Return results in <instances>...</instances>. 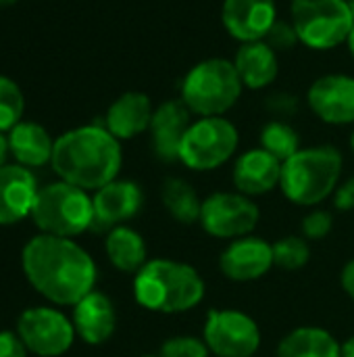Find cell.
<instances>
[{
  "mask_svg": "<svg viewBox=\"0 0 354 357\" xmlns=\"http://www.w3.org/2000/svg\"><path fill=\"white\" fill-rule=\"evenodd\" d=\"M27 282L54 305H75L96 291L98 270L92 255L73 238L38 234L21 253Z\"/></svg>",
  "mask_w": 354,
  "mask_h": 357,
  "instance_id": "cell-1",
  "label": "cell"
},
{
  "mask_svg": "<svg viewBox=\"0 0 354 357\" xmlns=\"http://www.w3.org/2000/svg\"><path fill=\"white\" fill-rule=\"evenodd\" d=\"M54 174L83 190H98L119 178L123 165L121 140L104 126H79L54 140Z\"/></svg>",
  "mask_w": 354,
  "mask_h": 357,
  "instance_id": "cell-2",
  "label": "cell"
},
{
  "mask_svg": "<svg viewBox=\"0 0 354 357\" xmlns=\"http://www.w3.org/2000/svg\"><path fill=\"white\" fill-rule=\"evenodd\" d=\"M207 295L202 274L177 259L154 257L134 276L136 303L152 314L175 316L196 310Z\"/></svg>",
  "mask_w": 354,
  "mask_h": 357,
  "instance_id": "cell-3",
  "label": "cell"
},
{
  "mask_svg": "<svg viewBox=\"0 0 354 357\" xmlns=\"http://www.w3.org/2000/svg\"><path fill=\"white\" fill-rule=\"evenodd\" d=\"M344 157L336 146H303L282 165L280 190L298 207H319L342 182Z\"/></svg>",
  "mask_w": 354,
  "mask_h": 357,
  "instance_id": "cell-4",
  "label": "cell"
},
{
  "mask_svg": "<svg viewBox=\"0 0 354 357\" xmlns=\"http://www.w3.org/2000/svg\"><path fill=\"white\" fill-rule=\"evenodd\" d=\"M242 90L234 61L213 56L196 63L184 75L179 100L196 117H221L240 100Z\"/></svg>",
  "mask_w": 354,
  "mask_h": 357,
  "instance_id": "cell-5",
  "label": "cell"
},
{
  "mask_svg": "<svg viewBox=\"0 0 354 357\" xmlns=\"http://www.w3.org/2000/svg\"><path fill=\"white\" fill-rule=\"evenodd\" d=\"M31 220L42 234L75 238L94 226V201L88 190L65 180L38 190Z\"/></svg>",
  "mask_w": 354,
  "mask_h": 357,
  "instance_id": "cell-6",
  "label": "cell"
},
{
  "mask_svg": "<svg viewBox=\"0 0 354 357\" xmlns=\"http://www.w3.org/2000/svg\"><path fill=\"white\" fill-rule=\"evenodd\" d=\"M290 21L311 50H332L346 44L354 25L348 0H292Z\"/></svg>",
  "mask_w": 354,
  "mask_h": 357,
  "instance_id": "cell-7",
  "label": "cell"
},
{
  "mask_svg": "<svg viewBox=\"0 0 354 357\" xmlns=\"http://www.w3.org/2000/svg\"><path fill=\"white\" fill-rule=\"evenodd\" d=\"M240 144L238 128L225 117H196L188 128L179 163L192 172H213L232 161Z\"/></svg>",
  "mask_w": 354,
  "mask_h": 357,
  "instance_id": "cell-8",
  "label": "cell"
},
{
  "mask_svg": "<svg viewBox=\"0 0 354 357\" xmlns=\"http://www.w3.org/2000/svg\"><path fill=\"white\" fill-rule=\"evenodd\" d=\"M202 339L215 357H255L263 335L252 316L240 310H209L202 326Z\"/></svg>",
  "mask_w": 354,
  "mask_h": 357,
  "instance_id": "cell-9",
  "label": "cell"
},
{
  "mask_svg": "<svg viewBox=\"0 0 354 357\" xmlns=\"http://www.w3.org/2000/svg\"><path fill=\"white\" fill-rule=\"evenodd\" d=\"M261 220V209L255 199L238 190H219L202 199L200 226L219 241H236L255 232Z\"/></svg>",
  "mask_w": 354,
  "mask_h": 357,
  "instance_id": "cell-10",
  "label": "cell"
},
{
  "mask_svg": "<svg viewBox=\"0 0 354 357\" xmlns=\"http://www.w3.org/2000/svg\"><path fill=\"white\" fill-rule=\"evenodd\" d=\"M17 335L27 351L40 357L67 354L77 337L73 322L54 307L25 310L17 320Z\"/></svg>",
  "mask_w": 354,
  "mask_h": 357,
  "instance_id": "cell-11",
  "label": "cell"
},
{
  "mask_svg": "<svg viewBox=\"0 0 354 357\" xmlns=\"http://www.w3.org/2000/svg\"><path fill=\"white\" fill-rule=\"evenodd\" d=\"M307 105L323 123L351 126L354 123V77L346 73L317 77L307 90Z\"/></svg>",
  "mask_w": 354,
  "mask_h": 357,
  "instance_id": "cell-12",
  "label": "cell"
},
{
  "mask_svg": "<svg viewBox=\"0 0 354 357\" xmlns=\"http://www.w3.org/2000/svg\"><path fill=\"white\" fill-rule=\"evenodd\" d=\"M273 264V245L257 234L230 241L219 255V270L232 282H255L269 274Z\"/></svg>",
  "mask_w": 354,
  "mask_h": 357,
  "instance_id": "cell-13",
  "label": "cell"
},
{
  "mask_svg": "<svg viewBox=\"0 0 354 357\" xmlns=\"http://www.w3.org/2000/svg\"><path fill=\"white\" fill-rule=\"evenodd\" d=\"M94 201V226L92 230L108 232L117 226H125L144 207V190L134 180H113L98 188Z\"/></svg>",
  "mask_w": 354,
  "mask_h": 357,
  "instance_id": "cell-14",
  "label": "cell"
},
{
  "mask_svg": "<svg viewBox=\"0 0 354 357\" xmlns=\"http://www.w3.org/2000/svg\"><path fill=\"white\" fill-rule=\"evenodd\" d=\"M221 21L240 44L265 40L277 21L275 0H223Z\"/></svg>",
  "mask_w": 354,
  "mask_h": 357,
  "instance_id": "cell-15",
  "label": "cell"
},
{
  "mask_svg": "<svg viewBox=\"0 0 354 357\" xmlns=\"http://www.w3.org/2000/svg\"><path fill=\"white\" fill-rule=\"evenodd\" d=\"M192 111L179 100H165L154 109L150 123V144L159 161L175 163L179 161V149L188 128L192 126Z\"/></svg>",
  "mask_w": 354,
  "mask_h": 357,
  "instance_id": "cell-16",
  "label": "cell"
},
{
  "mask_svg": "<svg viewBox=\"0 0 354 357\" xmlns=\"http://www.w3.org/2000/svg\"><path fill=\"white\" fill-rule=\"evenodd\" d=\"M282 161L275 159L265 149H248L242 155L236 157L232 167V182L238 192L255 199L263 197L275 188H280L282 182Z\"/></svg>",
  "mask_w": 354,
  "mask_h": 357,
  "instance_id": "cell-17",
  "label": "cell"
},
{
  "mask_svg": "<svg viewBox=\"0 0 354 357\" xmlns=\"http://www.w3.org/2000/svg\"><path fill=\"white\" fill-rule=\"evenodd\" d=\"M35 176L19 165L6 163L0 167V226H10L31 215L38 197Z\"/></svg>",
  "mask_w": 354,
  "mask_h": 357,
  "instance_id": "cell-18",
  "label": "cell"
},
{
  "mask_svg": "<svg viewBox=\"0 0 354 357\" xmlns=\"http://www.w3.org/2000/svg\"><path fill=\"white\" fill-rule=\"evenodd\" d=\"M154 109L156 107H152V100L148 94L138 92V90L123 92L106 109L104 128L117 140H131L150 130Z\"/></svg>",
  "mask_w": 354,
  "mask_h": 357,
  "instance_id": "cell-19",
  "label": "cell"
},
{
  "mask_svg": "<svg viewBox=\"0 0 354 357\" xmlns=\"http://www.w3.org/2000/svg\"><path fill=\"white\" fill-rule=\"evenodd\" d=\"M71 322L75 326V335L83 343L102 345L115 335L117 310L104 293L92 291L79 303L73 305Z\"/></svg>",
  "mask_w": 354,
  "mask_h": 357,
  "instance_id": "cell-20",
  "label": "cell"
},
{
  "mask_svg": "<svg viewBox=\"0 0 354 357\" xmlns=\"http://www.w3.org/2000/svg\"><path fill=\"white\" fill-rule=\"evenodd\" d=\"M234 65L244 88L248 90L269 88L280 73L277 52L265 40L240 44L234 56Z\"/></svg>",
  "mask_w": 354,
  "mask_h": 357,
  "instance_id": "cell-21",
  "label": "cell"
},
{
  "mask_svg": "<svg viewBox=\"0 0 354 357\" xmlns=\"http://www.w3.org/2000/svg\"><path fill=\"white\" fill-rule=\"evenodd\" d=\"M10 155L23 167H42L52 161L54 140L48 130L35 121H19L8 132Z\"/></svg>",
  "mask_w": 354,
  "mask_h": 357,
  "instance_id": "cell-22",
  "label": "cell"
},
{
  "mask_svg": "<svg viewBox=\"0 0 354 357\" xmlns=\"http://www.w3.org/2000/svg\"><path fill=\"white\" fill-rule=\"evenodd\" d=\"M104 253L111 266L123 274H138L150 259L144 236L131 226H117L106 232Z\"/></svg>",
  "mask_w": 354,
  "mask_h": 357,
  "instance_id": "cell-23",
  "label": "cell"
},
{
  "mask_svg": "<svg viewBox=\"0 0 354 357\" xmlns=\"http://www.w3.org/2000/svg\"><path fill=\"white\" fill-rule=\"evenodd\" d=\"M275 357H342V343L325 328L300 326L280 341Z\"/></svg>",
  "mask_w": 354,
  "mask_h": 357,
  "instance_id": "cell-24",
  "label": "cell"
},
{
  "mask_svg": "<svg viewBox=\"0 0 354 357\" xmlns=\"http://www.w3.org/2000/svg\"><path fill=\"white\" fill-rule=\"evenodd\" d=\"M161 203L165 211L182 226H194L200 222L202 199L198 190L184 178L171 176L161 184Z\"/></svg>",
  "mask_w": 354,
  "mask_h": 357,
  "instance_id": "cell-25",
  "label": "cell"
},
{
  "mask_svg": "<svg viewBox=\"0 0 354 357\" xmlns=\"http://www.w3.org/2000/svg\"><path fill=\"white\" fill-rule=\"evenodd\" d=\"M259 146L265 149L267 153H271L282 163L288 161L292 155H296L303 149L298 132L286 119H271V121H267L263 126V130H261Z\"/></svg>",
  "mask_w": 354,
  "mask_h": 357,
  "instance_id": "cell-26",
  "label": "cell"
},
{
  "mask_svg": "<svg viewBox=\"0 0 354 357\" xmlns=\"http://www.w3.org/2000/svg\"><path fill=\"white\" fill-rule=\"evenodd\" d=\"M271 245H273V264L280 270L296 272L311 261V245L303 234H288Z\"/></svg>",
  "mask_w": 354,
  "mask_h": 357,
  "instance_id": "cell-27",
  "label": "cell"
},
{
  "mask_svg": "<svg viewBox=\"0 0 354 357\" xmlns=\"http://www.w3.org/2000/svg\"><path fill=\"white\" fill-rule=\"evenodd\" d=\"M25 98L15 79L0 73V132H10L23 117Z\"/></svg>",
  "mask_w": 354,
  "mask_h": 357,
  "instance_id": "cell-28",
  "label": "cell"
},
{
  "mask_svg": "<svg viewBox=\"0 0 354 357\" xmlns=\"http://www.w3.org/2000/svg\"><path fill=\"white\" fill-rule=\"evenodd\" d=\"M159 357H211V351L202 337L175 335L163 341Z\"/></svg>",
  "mask_w": 354,
  "mask_h": 357,
  "instance_id": "cell-29",
  "label": "cell"
},
{
  "mask_svg": "<svg viewBox=\"0 0 354 357\" xmlns=\"http://www.w3.org/2000/svg\"><path fill=\"white\" fill-rule=\"evenodd\" d=\"M334 228V218L328 209L313 207L300 220V232L307 241H323Z\"/></svg>",
  "mask_w": 354,
  "mask_h": 357,
  "instance_id": "cell-30",
  "label": "cell"
},
{
  "mask_svg": "<svg viewBox=\"0 0 354 357\" xmlns=\"http://www.w3.org/2000/svg\"><path fill=\"white\" fill-rule=\"evenodd\" d=\"M265 42H267L275 52H282V50H292V48L300 42V38H298V33H296L292 21H280V19H277L275 25L271 27V31L267 33Z\"/></svg>",
  "mask_w": 354,
  "mask_h": 357,
  "instance_id": "cell-31",
  "label": "cell"
},
{
  "mask_svg": "<svg viewBox=\"0 0 354 357\" xmlns=\"http://www.w3.org/2000/svg\"><path fill=\"white\" fill-rule=\"evenodd\" d=\"M267 109L277 115V119L292 117L298 109V98L290 92H275L267 98Z\"/></svg>",
  "mask_w": 354,
  "mask_h": 357,
  "instance_id": "cell-32",
  "label": "cell"
},
{
  "mask_svg": "<svg viewBox=\"0 0 354 357\" xmlns=\"http://www.w3.org/2000/svg\"><path fill=\"white\" fill-rule=\"evenodd\" d=\"M332 205L336 207V211L348 213L354 209V176L346 178L344 182L338 184L336 192L332 195Z\"/></svg>",
  "mask_w": 354,
  "mask_h": 357,
  "instance_id": "cell-33",
  "label": "cell"
},
{
  "mask_svg": "<svg viewBox=\"0 0 354 357\" xmlns=\"http://www.w3.org/2000/svg\"><path fill=\"white\" fill-rule=\"evenodd\" d=\"M25 351L27 347L23 345L17 333H0V357H25Z\"/></svg>",
  "mask_w": 354,
  "mask_h": 357,
  "instance_id": "cell-34",
  "label": "cell"
},
{
  "mask_svg": "<svg viewBox=\"0 0 354 357\" xmlns=\"http://www.w3.org/2000/svg\"><path fill=\"white\" fill-rule=\"evenodd\" d=\"M340 284H342V291L351 297L354 301V259L346 261V266L342 268V274H340Z\"/></svg>",
  "mask_w": 354,
  "mask_h": 357,
  "instance_id": "cell-35",
  "label": "cell"
},
{
  "mask_svg": "<svg viewBox=\"0 0 354 357\" xmlns=\"http://www.w3.org/2000/svg\"><path fill=\"white\" fill-rule=\"evenodd\" d=\"M10 155V144H8V136L4 132H0V167L6 165V159Z\"/></svg>",
  "mask_w": 354,
  "mask_h": 357,
  "instance_id": "cell-36",
  "label": "cell"
},
{
  "mask_svg": "<svg viewBox=\"0 0 354 357\" xmlns=\"http://www.w3.org/2000/svg\"><path fill=\"white\" fill-rule=\"evenodd\" d=\"M342 357H354V335L342 343Z\"/></svg>",
  "mask_w": 354,
  "mask_h": 357,
  "instance_id": "cell-37",
  "label": "cell"
},
{
  "mask_svg": "<svg viewBox=\"0 0 354 357\" xmlns=\"http://www.w3.org/2000/svg\"><path fill=\"white\" fill-rule=\"evenodd\" d=\"M346 46H348V52L353 54L354 59V25L353 29H351V33H348V38H346Z\"/></svg>",
  "mask_w": 354,
  "mask_h": 357,
  "instance_id": "cell-38",
  "label": "cell"
},
{
  "mask_svg": "<svg viewBox=\"0 0 354 357\" xmlns=\"http://www.w3.org/2000/svg\"><path fill=\"white\" fill-rule=\"evenodd\" d=\"M15 2H19V0H0V8H2V6H10V4H15Z\"/></svg>",
  "mask_w": 354,
  "mask_h": 357,
  "instance_id": "cell-39",
  "label": "cell"
},
{
  "mask_svg": "<svg viewBox=\"0 0 354 357\" xmlns=\"http://www.w3.org/2000/svg\"><path fill=\"white\" fill-rule=\"evenodd\" d=\"M138 357H159V354H142V356Z\"/></svg>",
  "mask_w": 354,
  "mask_h": 357,
  "instance_id": "cell-40",
  "label": "cell"
},
{
  "mask_svg": "<svg viewBox=\"0 0 354 357\" xmlns=\"http://www.w3.org/2000/svg\"><path fill=\"white\" fill-rule=\"evenodd\" d=\"M351 149H353V153H354V132H353V136H351Z\"/></svg>",
  "mask_w": 354,
  "mask_h": 357,
  "instance_id": "cell-41",
  "label": "cell"
},
{
  "mask_svg": "<svg viewBox=\"0 0 354 357\" xmlns=\"http://www.w3.org/2000/svg\"><path fill=\"white\" fill-rule=\"evenodd\" d=\"M348 4H351V10H353V17H354V0H348Z\"/></svg>",
  "mask_w": 354,
  "mask_h": 357,
  "instance_id": "cell-42",
  "label": "cell"
}]
</instances>
